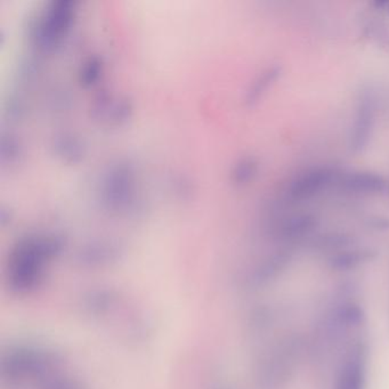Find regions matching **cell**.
<instances>
[{
    "mask_svg": "<svg viewBox=\"0 0 389 389\" xmlns=\"http://www.w3.org/2000/svg\"><path fill=\"white\" fill-rule=\"evenodd\" d=\"M344 170L333 165H315L296 174L285 184L281 199L285 204L294 206L308 202L337 187Z\"/></svg>",
    "mask_w": 389,
    "mask_h": 389,
    "instance_id": "obj_1",
    "label": "cell"
},
{
    "mask_svg": "<svg viewBox=\"0 0 389 389\" xmlns=\"http://www.w3.org/2000/svg\"><path fill=\"white\" fill-rule=\"evenodd\" d=\"M379 99L373 86L364 85L356 95L352 122L347 135V148L355 156L366 152L376 130Z\"/></svg>",
    "mask_w": 389,
    "mask_h": 389,
    "instance_id": "obj_2",
    "label": "cell"
},
{
    "mask_svg": "<svg viewBox=\"0 0 389 389\" xmlns=\"http://www.w3.org/2000/svg\"><path fill=\"white\" fill-rule=\"evenodd\" d=\"M369 342L356 335L342 351L335 371L333 389H366L369 368Z\"/></svg>",
    "mask_w": 389,
    "mask_h": 389,
    "instance_id": "obj_3",
    "label": "cell"
},
{
    "mask_svg": "<svg viewBox=\"0 0 389 389\" xmlns=\"http://www.w3.org/2000/svg\"><path fill=\"white\" fill-rule=\"evenodd\" d=\"M320 226L318 215L309 211L280 215L266 227V234L281 247H294L296 244L308 241L316 234Z\"/></svg>",
    "mask_w": 389,
    "mask_h": 389,
    "instance_id": "obj_4",
    "label": "cell"
},
{
    "mask_svg": "<svg viewBox=\"0 0 389 389\" xmlns=\"http://www.w3.org/2000/svg\"><path fill=\"white\" fill-rule=\"evenodd\" d=\"M386 178L379 173L370 170L344 172L339 178L337 187L345 193L356 196H376L387 190Z\"/></svg>",
    "mask_w": 389,
    "mask_h": 389,
    "instance_id": "obj_5",
    "label": "cell"
},
{
    "mask_svg": "<svg viewBox=\"0 0 389 389\" xmlns=\"http://www.w3.org/2000/svg\"><path fill=\"white\" fill-rule=\"evenodd\" d=\"M283 75L281 63H270L249 82L244 96V103L248 108H255L261 103V99L268 95V92L274 87Z\"/></svg>",
    "mask_w": 389,
    "mask_h": 389,
    "instance_id": "obj_6",
    "label": "cell"
},
{
    "mask_svg": "<svg viewBox=\"0 0 389 389\" xmlns=\"http://www.w3.org/2000/svg\"><path fill=\"white\" fill-rule=\"evenodd\" d=\"M377 257L378 252L373 248L353 246L345 250L329 256L327 266L331 271L351 272L373 263L376 261Z\"/></svg>",
    "mask_w": 389,
    "mask_h": 389,
    "instance_id": "obj_7",
    "label": "cell"
},
{
    "mask_svg": "<svg viewBox=\"0 0 389 389\" xmlns=\"http://www.w3.org/2000/svg\"><path fill=\"white\" fill-rule=\"evenodd\" d=\"M308 244L313 252L328 255L329 257L339 251L356 246V237L346 231H328L313 235L308 240Z\"/></svg>",
    "mask_w": 389,
    "mask_h": 389,
    "instance_id": "obj_8",
    "label": "cell"
},
{
    "mask_svg": "<svg viewBox=\"0 0 389 389\" xmlns=\"http://www.w3.org/2000/svg\"><path fill=\"white\" fill-rule=\"evenodd\" d=\"M366 226L377 232H389V217L373 215L366 220Z\"/></svg>",
    "mask_w": 389,
    "mask_h": 389,
    "instance_id": "obj_9",
    "label": "cell"
},
{
    "mask_svg": "<svg viewBox=\"0 0 389 389\" xmlns=\"http://www.w3.org/2000/svg\"><path fill=\"white\" fill-rule=\"evenodd\" d=\"M387 13H389V3H388V10H387Z\"/></svg>",
    "mask_w": 389,
    "mask_h": 389,
    "instance_id": "obj_10",
    "label": "cell"
}]
</instances>
